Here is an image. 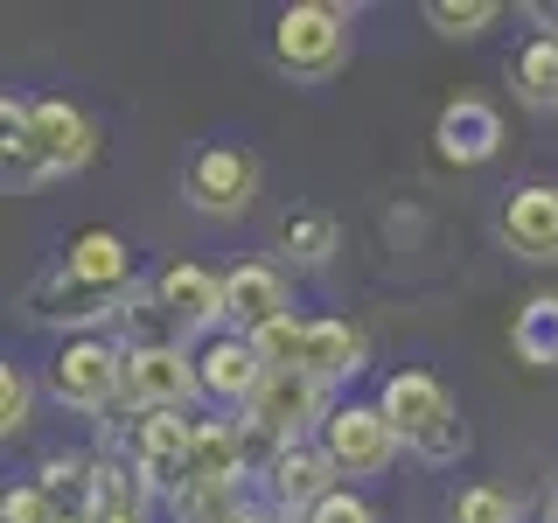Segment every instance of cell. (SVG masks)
Segmentation results:
<instances>
[{"label": "cell", "mask_w": 558, "mask_h": 523, "mask_svg": "<svg viewBox=\"0 0 558 523\" xmlns=\"http://www.w3.org/2000/svg\"><path fill=\"white\" fill-rule=\"evenodd\" d=\"M328 412H336V398H328V384H314L307 370H272L266 377V391L252 398V426L266 433V440L279 447H301L307 433L322 440V426H328Z\"/></svg>", "instance_id": "obj_4"}, {"label": "cell", "mask_w": 558, "mask_h": 523, "mask_svg": "<svg viewBox=\"0 0 558 523\" xmlns=\"http://www.w3.org/2000/svg\"><path fill=\"white\" fill-rule=\"evenodd\" d=\"M447 523H517V496L496 482H468L447 496Z\"/></svg>", "instance_id": "obj_26"}, {"label": "cell", "mask_w": 558, "mask_h": 523, "mask_svg": "<svg viewBox=\"0 0 558 523\" xmlns=\"http://www.w3.org/2000/svg\"><path fill=\"white\" fill-rule=\"evenodd\" d=\"M502 244L523 266H558V182L510 188V203H502Z\"/></svg>", "instance_id": "obj_16"}, {"label": "cell", "mask_w": 558, "mask_h": 523, "mask_svg": "<svg viewBox=\"0 0 558 523\" xmlns=\"http://www.w3.org/2000/svg\"><path fill=\"white\" fill-rule=\"evenodd\" d=\"M517 363H531V370H558V293H537V301L517 307Z\"/></svg>", "instance_id": "obj_21"}, {"label": "cell", "mask_w": 558, "mask_h": 523, "mask_svg": "<svg viewBox=\"0 0 558 523\" xmlns=\"http://www.w3.org/2000/svg\"><path fill=\"white\" fill-rule=\"evenodd\" d=\"M0 126H8V182H14V188L49 182L43 154H35V139H28V105H22V98H8V105H0Z\"/></svg>", "instance_id": "obj_24"}, {"label": "cell", "mask_w": 558, "mask_h": 523, "mask_svg": "<svg viewBox=\"0 0 558 523\" xmlns=\"http://www.w3.org/2000/svg\"><path fill=\"white\" fill-rule=\"evenodd\" d=\"M502 22L496 0H426V28L447 35V42H475V35H488Z\"/></svg>", "instance_id": "obj_23"}, {"label": "cell", "mask_w": 558, "mask_h": 523, "mask_svg": "<svg viewBox=\"0 0 558 523\" xmlns=\"http://www.w3.org/2000/svg\"><path fill=\"white\" fill-rule=\"evenodd\" d=\"M28 139H35V154H43L49 174H77V168H92V154H98L92 112L70 105V98H28Z\"/></svg>", "instance_id": "obj_12"}, {"label": "cell", "mask_w": 558, "mask_h": 523, "mask_svg": "<svg viewBox=\"0 0 558 523\" xmlns=\"http://www.w3.org/2000/svg\"><path fill=\"white\" fill-rule=\"evenodd\" d=\"M252 475V440L244 418H196V447H189V482L182 488H244ZM174 488V496H182Z\"/></svg>", "instance_id": "obj_17"}, {"label": "cell", "mask_w": 558, "mask_h": 523, "mask_svg": "<svg viewBox=\"0 0 558 523\" xmlns=\"http://www.w3.org/2000/svg\"><path fill=\"white\" fill-rule=\"evenodd\" d=\"M287 314H293V287L272 258H238L223 272V321H231V336H258V328L287 321Z\"/></svg>", "instance_id": "obj_11"}, {"label": "cell", "mask_w": 558, "mask_h": 523, "mask_svg": "<svg viewBox=\"0 0 558 523\" xmlns=\"http://www.w3.org/2000/svg\"><path fill=\"white\" fill-rule=\"evenodd\" d=\"M301 342H307V321H293V314L252 336V349L266 356V370H301Z\"/></svg>", "instance_id": "obj_28"}, {"label": "cell", "mask_w": 558, "mask_h": 523, "mask_svg": "<svg viewBox=\"0 0 558 523\" xmlns=\"http://www.w3.org/2000/svg\"><path fill=\"white\" fill-rule=\"evenodd\" d=\"M510 92H517V105L558 119V35H537V42H523L510 57Z\"/></svg>", "instance_id": "obj_20"}, {"label": "cell", "mask_w": 558, "mask_h": 523, "mask_svg": "<svg viewBox=\"0 0 558 523\" xmlns=\"http://www.w3.org/2000/svg\"><path fill=\"white\" fill-rule=\"evenodd\" d=\"M49 398L70 412H112L126 405V342L112 336H70L49 363Z\"/></svg>", "instance_id": "obj_2"}, {"label": "cell", "mask_w": 558, "mask_h": 523, "mask_svg": "<svg viewBox=\"0 0 558 523\" xmlns=\"http://www.w3.org/2000/svg\"><path fill=\"white\" fill-rule=\"evenodd\" d=\"M189 447H196V418L189 412H147L133 426V440H126L133 467L161 488V496H174V488L189 482Z\"/></svg>", "instance_id": "obj_15"}, {"label": "cell", "mask_w": 558, "mask_h": 523, "mask_svg": "<svg viewBox=\"0 0 558 523\" xmlns=\"http://www.w3.org/2000/svg\"><path fill=\"white\" fill-rule=\"evenodd\" d=\"M63 272L98 293H133V244L119 231H77L63 252Z\"/></svg>", "instance_id": "obj_19"}, {"label": "cell", "mask_w": 558, "mask_h": 523, "mask_svg": "<svg viewBox=\"0 0 558 523\" xmlns=\"http://www.w3.org/2000/svg\"><path fill=\"white\" fill-rule=\"evenodd\" d=\"M196 377H203V398L217 412H252V398L266 391V356L252 349V336H209L203 349H196Z\"/></svg>", "instance_id": "obj_10"}, {"label": "cell", "mask_w": 558, "mask_h": 523, "mask_svg": "<svg viewBox=\"0 0 558 523\" xmlns=\"http://www.w3.org/2000/svg\"><path fill=\"white\" fill-rule=\"evenodd\" d=\"M244 510H252L244 488H182V496H168L174 523H238Z\"/></svg>", "instance_id": "obj_25"}, {"label": "cell", "mask_w": 558, "mask_h": 523, "mask_svg": "<svg viewBox=\"0 0 558 523\" xmlns=\"http://www.w3.org/2000/svg\"><path fill=\"white\" fill-rule=\"evenodd\" d=\"M301 370L314 384H349V377H363L371 370V336L363 328H349V321H307V342H301Z\"/></svg>", "instance_id": "obj_18"}, {"label": "cell", "mask_w": 558, "mask_h": 523, "mask_svg": "<svg viewBox=\"0 0 558 523\" xmlns=\"http://www.w3.org/2000/svg\"><path fill=\"white\" fill-rule=\"evenodd\" d=\"M279 244H287V258L293 266H328V258H336V217H328V209H287V217H279Z\"/></svg>", "instance_id": "obj_22"}, {"label": "cell", "mask_w": 558, "mask_h": 523, "mask_svg": "<svg viewBox=\"0 0 558 523\" xmlns=\"http://www.w3.org/2000/svg\"><path fill=\"white\" fill-rule=\"evenodd\" d=\"M133 293H98V287H84V279H70L63 266L57 272H43L28 287V321H49V328H105V321H119L126 314Z\"/></svg>", "instance_id": "obj_13"}, {"label": "cell", "mask_w": 558, "mask_h": 523, "mask_svg": "<svg viewBox=\"0 0 558 523\" xmlns=\"http://www.w3.org/2000/svg\"><path fill=\"white\" fill-rule=\"evenodd\" d=\"M377 412L398 426V440H405L412 453L426 447V440H440V433L453 426V391L433 370H398V377H384V391H377Z\"/></svg>", "instance_id": "obj_9"}, {"label": "cell", "mask_w": 558, "mask_h": 523, "mask_svg": "<svg viewBox=\"0 0 558 523\" xmlns=\"http://www.w3.org/2000/svg\"><path fill=\"white\" fill-rule=\"evenodd\" d=\"M154 301H161V314L174 321V336H223V272H209V266H196V258H174V266H161L154 272Z\"/></svg>", "instance_id": "obj_8"}, {"label": "cell", "mask_w": 558, "mask_h": 523, "mask_svg": "<svg viewBox=\"0 0 558 523\" xmlns=\"http://www.w3.org/2000/svg\"><path fill=\"white\" fill-rule=\"evenodd\" d=\"M203 398L196 377V349L189 342H154V349H126V405L147 412H189Z\"/></svg>", "instance_id": "obj_3"}, {"label": "cell", "mask_w": 558, "mask_h": 523, "mask_svg": "<svg viewBox=\"0 0 558 523\" xmlns=\"http://www.w3.org/2000/svg\"><path fill=\"white\" fill-rule=\"evenodd\" d=\"M545 523H558V475H551V502H545Z\"/></svg>", "instance_id": "obj_33"}, {"label": "cell", "mask_w": 558, "mask_h": 523, "mask_svg": "<svg viewBox=\"0 0 558 523\" xmlns=\"http://www.w3.org/2000/svg\"><path fill=\"white\" fill-rule=\"evenodd\" d=\"M0 523H63V510L43 496V482H14L0 496Z\"/></svg>", "instance_id": "obj_29"}, {"label": "cell", "mask_w": 558, "mask_h": 523, "mask_svg": "<svg viewBox=\"0 0 558 523\" xmlns=\"http://www.w3.org/2000/svg\"><path fill=\"white\" fill-rule=\"evenodd\" d=\"M28 418H35V377L22 370V363H8L0 370V433H28Z\"/></svg>", "instance_id": "obj_27"}, {"label": "cell", "mask_w": 558, "mask_h": 523, "mask_svg": "<svg viewBox=\"0 0 558 523\" xmlns=\"http://www.w3.org/2000/svg\"><path fill=\"white\" fill-rule=\"evenodd\" d=\"M349 49H356V8H336V0H301L272 22V63L287 77L322 84L349 63Z\"/></svg>", "instance_id": "obj_1"}, {"label": "cell", "mask_w": 558, "mask_h": 523, "mask_svg": "<svg viewBox=\"0 0 558 523\" xmlns=\"http://www.w3.org/2000/svg\"><path fill=\"white\" fill-rule=\"evenodd\" d=\"M433 147L447 168H488L502 154V112L488 98H447L433 119Z\"/></svg>", "instance_id": "obj_14"}, {"label": "cell", "mask_w": 558, "mask_h": 523, "mask_svg": "<svg viewBox=\"0 0 558 523\" xmlns=\"http://www.w3.org/2000/svg\"><path fill=\"white\" fill-rule=\"evenodd\" d=\"M301 523H384V516H377L371 502L356 496V488H336V496H328V502H322L314 516H301Z\"/></svg>", "instance_id": "obj_30"}, {"label": "cell", "mask_w": 558, "mask_h": 523, "mask_svg": "<svg viewBox=\"0 0 558 523\" xmlns=\"http://www.w3.org/2000/svg\"><path fill=\"white\" fill-rule=\"evenodd\" d=\"M258 482H266L272 516L301 523V516H314V510H322V502L342 488V467L328 461V447H322V440H301V447H279V453H272V467H266Z\"/></svg>", "instance_id": "obj_7"}, {"label": "cell", "mask_w": 558, "mask_h": 523, "mask_svg": "<svg viewBox=\"0 0 558 523\" xmlns=\"http://www.w3.org/2000/svg\"><path fill=\"white\" fill-rule=\"evenodd\" d=\"M322 447H328V461H336L349 482H371V475H384V467H391L398 453H405V440H398L391 418H384L377 405H356V398L328 412Z\"/></svg>", "instance_id": "obj_5"}, {"label": "cell", "mask_w": 558, "mask_h": 523, "mask_svg": "<svg viewBox=\"0 0 558 523\" xmlns=\"http://www.w3.org/2000/svg\"><path fill=\"white\" fill-rule=\"evenodd\" d=\"M258 182H266V168H258L252 147H203L182 174V196L203 217H244L258 203Z\"/></svg>", "instance_id": "obj_6"}, {"label": "cell", "mask_w": 558, "mask_h": 523, "mask_svg": "<svg viewBox=\"0 0 558 523\" xmlns=\"http://www.w3.org/2000/svg\"><path fill=\"white\" fill-rule=\"evenodd\" d=\"M238 523H287V516H272V510H244Z\"/></svg>", "instance_id": "obj_32"}, {"label": "cell", "mask_w": 558, "mask_h": 523, "mask_svg": "<svg viewBox=\"0 0 558 523\" xmlns=\"http://www.w3.org/2000/svg\"><path fill=\"white\" fill-rule=\"evenodd\" d=\"M92 523H147V516H133V510H98Z\"/></svg>", "instance_id": "obj_31"}]
</instances>
